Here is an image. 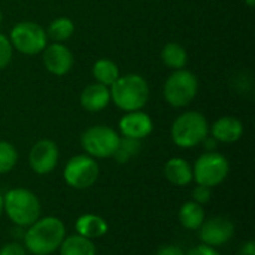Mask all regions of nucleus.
Wrapping results in <instances>:
<instances>
[{
    "mask_svg": "<svg viewBox=\"0 0 255 255\" xmlns=\"http://www.w3.org/2000/svg\"><path fill=\"white\" fill-rule=\"evenodd\" d=\"M66 226L57 217H40L28 226L22 236L24 248L33 255H51L66 238Z\"/></svg>",
    "mask_w": 255,
    "mask_h": 255,
    "instance_id": "obj_1",
    "label": "nucleus"
},
{
    "mask_svg": "<svg viewBox=\"0 0 255 255\" xmlns=\"http://www.w3.org/2000/svg\"><path fill=\"white\" fill-rule=\"evenodd\" d=\"M3 212L16 227L27 229L40 218L39 197L27 188H12L3 196Z\"/></svg>",
    "mask_w": 255,
    "mask_h": 255,
    "instance_id": "obj_2",
    "label": "nucleus"
},
{
    "mask_svg": "<svg viewBox=\"0 0 255 255\" xmlns=\"http://www.w3.org/2000/svg\"><path fill=\"white\" fill-rule=\"evenodd\" d=\"M109 91L114 103L126 112L140 111L149 99L148 82L145 78L134 73L120 76L111 85Z\"/></svg>",
    "mask_w": 255,
    "mask_h": 255,
    "instance_id": "obj_3",
    "label": "nucleus"
},
{
    "mask_svg": "<svg viewBox=\"0 0 255 255\" xmlns=\"http://www.w3.org/2000/svg\"><path fill=\"white\" fill-rule=\"evenodd\" d=\"M172 140L179 148H194L203 142L209 134L208 120L203 114L196 111H188L179 115L172 124Z\"/></svg>",
    "mask_w": 255,
    "mask_h": 255,
    "instance_id": "obj_4",
    "label": "nucleus"
},
{
    "mask_svg": "<svg viewBox=\"0 0 255 255\" xmlns=\"http://www.w3.org/2000/svg\"><path fill=\"white\" fill-rule=\"evenodd\" d=\"M229 173V160L215 151H206L196 160L193 166V181H196L197 185H205L208 188H214L223 184Z\"/></svg>",
    "mask_w": 255,
    "mask_h": 255,
    "instance_id": "obj_5",
    "label": "nucleus"
},
{
    "mask_svg": "<svg viewBox=\"0 0 255 255\" xmlns=\"http://www.w3.org/2000/svg\"><path fill=\"white\" fill-rule=\"evenodd\" d=\"M100 176V166L96 158L88 154L73 155L64 166V182L75 190H87L93 187Z\"/></svg>",
    "mask_w": 255,
    "mask_h": 255,
    "instance_id": "obj_6",
    "label": "nucleus"
},
{
    "mask_svg": "<svg viewBox=\"0 0 255 255\" xmlns=\"http://www.w3.org/2000/svg\"><path fill=\"white\" fill-rule=\"evenodd\" d=\"M199 90V81L194 73L185 69L175 70L164 84V99L173 108L188 106Z\"/></svg>",
    "mask_w": 255,
    "mask_h": 255,
    "instance_id": "obj_7",
    "label": "nucleus"
},
{
    "mask_svg": "<svg viewBox=\"0 0 255 255\" xmlns=\"http://www.w3.org/2000/svg\"><path fill=\"white\" fill-rule=\"evenodd\" d=\"M120 142V134L108 126H93L81 136V145L93 158H109Z\"/></svg>",
    "mask_w": 255,
    "mask_h": 255,
    "instance_id": "obj_8",
    "label": "nucleus"
},
{
    "mask_svg": "<svg viewBox=\"0 0 255 255\" xmlns=\"http://www.w3.org/2000/svg\"><path fill=\"white\" fill-rule=\"evenodd\" d=\"M10 43L12 48L25 55H36L42 52L46 46V31L36 22L22 21L18 22L10 30Z\"/></svg>",
    "mask_w": 255,
    "mask_h": 255,
    "instance_id": "obj_9",
    "label": "nucleus"
},
{
    "mask_svg": "<svg viewBox=\"0 0 255 255\" xmlns=\"http://www.w3.org/2000/svg\"><path fill=\"white\" fill-rule=\"evenodd\" d=\"M235 236V224L226 217H211L203 221L199 229V238L202 244L220 248L227 245Z\"/></svg>",
    "mask_w": 255,
    "mask_h": 255,
    "instance_id": "obj_10",
    "label": "nucleus"
},
{
    "mask_svg": "<svg viewBox=\"0 0 255 255\" xmlns=\"http://www.w3.org/2000/svg\"><path fill=\"white\" fill-rule=\"evenodd\" d=\"M58 158L60 152L55 142H52L51 139H40L30 149L28 164L36 175L43 176L51 173L57 167Z\"/></svg>",
    "mask_w": 255,
    "mask_h": 255,
    "instance_id": "obj_11",
    "label": "nucleus"
},
{
    "mask_svg": "<svg viewBox=\"0 0 255 255\" xmlns=\"http://www.w3.org/2000/svg\"><path fill=\"white\" fill-rule=\"evenodd\" d=\"M42 52H43L42 55L43 64L49 73L63 76L70 72L73 66V54L70 52L69 48L55 42V43L46 45Z\"/></svg>",
    "mask_w": 255,
    "mask_h": 255,
    "instance_id": "obj_12",
    "label": "nucleus"
},
{
    "mask_svg": "<svg viewBox=\"0 0 255 255\" xmlns=\"http://www.w3.org/2000/svg\"><path fill=\"white\" fill-rule=\"evenodd\" d=\"M152 128H154V124H152L151 117L142 111L127 112L120 120V131L124 137L142 140L143 137L151 134Z\"/></svg>",
    "mask_w": 255,
    "mask_h": 255,
    "instance_id": "obj_13",
    "label": "nucleus"
},
{
    "mask_svg": "<svg viewBox=\"0 0 255 255\" xmlns=\"http://www.w3.org/2000/svg\"><path fill=\"white\" fill-rule=\"evenodd\" d=\"M211 133L217 142L235 143L244 134V124L236 117H223L214 123Z\"/></svg>",
    "mask_w": 255,
    "mask_h": 255,
    "instance_id": "obj_14",
    "label": "nucleus"
},
{
    "mask_svg": "<svg viewBox=\"0 0 255 255\" xmlns=\"http://www.w3.org/2000/svg\"><path fill=\"white\" fill-rule=\"evenodd\" d=\"M109 102H111L109 87L102 85L99 82L85 87L84 91L81 93V105L88 112H100L109 105Z\"/></svg>",
    "mask_w": 255,
    "mask_h": 255,
    "instance_id": "obj_15",
    "label": "nucleus"
},
{
    "mask_svg": "<svg viewBox=\"0 0 255 255\" xmlns=\"http://www.w3.org/2000/svg\"><path fill=\"white\" fill-rule=\"evenodd\" d=\"M164 176L175 187H187L193 182V166L181 157H173L164 164Z\"/></svg>",
    "mask_w": 255,
    "mask_h": 255,
    "instance_id": "obj_16",
    "label": "nucleus"
},
{
    "mask_svg": "<svg viewBox=\"0 0 255 255\" xmlns=\"http://www.w3.org/2000/svg\"><path fill=\"white\" fill-rule=\"evenodd\" d=\"M75 230H76V235H81V236H84L87 239L94 241V239L103 238L108 233L109 226H108L106 220L102 218L100 215L84 214L76 220Z\"/></svg>",
    "mask_w": 255,
    "mask_h": 255,
    "instance_id": "obj_17",
    "label": "nucleus"
},
{
    "mask_svg": "<svg viewBox=\"0 0 255 255\" xmlns=\"http://www.w3.org/2000/svg\"><path fill=\"white\" fill-rule=\"evenodd\" d=\"M178 218H179V223L184 229L196 232L200 229V226L206 220V212H205L203 205H199V203L191 200V202H185L179 208Z\"/></svg>",
    "mask_w": 255,
    "mask_h": 255,
    "instance_id": "obj_18",
    "label": "nucleus"
},
{
    "mask_svg": "<svg viewBox=\"0 0 255 255\" xmlns=\"http://www.w3.org/2000/svg\"><path fill=\"white\" fill-rule=\"evenodd\" d=\"M58 251L60 255H97L96 244L91 239H87L76 233L66 236Z\"/></svg>",
    "mask_w": 255,
    "mask_h": 255,
    "instance_id": "obj_19",
    "label": "nucleus"
},
{
    "mask_svg": "<svg viewBox=\"0 0 255 255\" xmlns=\"http://www.w3.org/2000/svg\"><path fill=\"white\" fill-rule=\"evenodd\" d=\"M93 75L99 84L111 87L120 78V69L112 60L100 58L93 66Z\"/></svg>",
    "mask_w": 255,
    "mask_h": 255,
    "instance_id": "obj_20",
    "label": "nucleus"
},
{
    "mask_svg": "<svg viewBox=\"0 0 255 255\" xmlns=\"http://www.w3.org/2000/svg\"><path fill=\"white\" fill-rule=\"evenodd\" d=\"M161 60L167 67L179 70V69H184V66L187 64L188 54L182 45L170 42L164 45V48L161 49Z\"/></svg>",
    "mask_w": 255,
    "mask_h": 255,
    "instance_id": "obj_21",
    "label": "nucleus"
},
{
    "mask_svg": "<svg viewBox=\"0 0 255 255\" xmlns=\"http://www.w3.org/2000/svg\"><path fill=\"white\" fill-rule=\"evenodd\" d=\"M75 31V25H73V21L70 18H66V16H60V18H55L54 21H51V24L48 25V30H46V36H49L52 40L55 42H64L67 40Z\"/></svg>",
    "mask_w": 255,
    "mask_h": 255,
    "instance_id": "obj_22",
    "label": "nucleus"
},
{
    "mask_svg": "<svg viewBox=\"0 0 255 255\" xmlns=\"http://www.w3.org/2000/svg\"><path fill=\"white\" fill-rule=\"evenodd\" d=\"M140 152V140L137 139H130V137H120L118 146L114 152V158L120 164L128 163L133 157H136Z\"/></svg>",
    "mask_w": 255,
    "mask_h": 255,
    "instance_id": "obj_23",
    "label": "nucleus"
},
{
    "mask_svg": "<svg viewBox=\"0 0 255 255\" xmlns=\"http://www.w3.org/2000/svg\"><path fill=\"white\" fill-rule=\"evenodd\" d=\"M18 161V152L15 146L6 140H0V175L9 173Z\"/></svg>",
    "mask_w": 255,
    "mask_h": 255,
    "instance_id": "obj_24",
    "label": "nucleus"
},
{
    "mask_svg": "<svg viewBox=\"0 0 255 255\" xmlns=\"http://www.w3.org/2000/svg\"><path fill=\"white\" fill-rule=\"evenodd\" d=\"M12 43L10 40L4 36V34H0V69L6 67L10 60H12Z\"/></svg>",
    "mask_w": 255,
    "mask_h": 255,
    "instance_id": "obj_25",
    "label": "nucleus"
},
{
    "mask_svg": "<svg viewBox=\"0 0 255 255\" xmlns=\"http://www.w3.org/2000/svg\"><path fill=\"white\" fill-rule=\"evenodd\" d=\"M212 188H208L205 185H197L194 190H193V202L199 203V205H205L211 200V196H212Z\"/></svg>",
    "mask_w": 255,
    "mask_h": 255,
    "instance_id": "obj_26",
    "label": "nucleus"
},
{
    "mask_svg": "<svg viewBox=\"0 0 255 255\" xmlns=\"http://www.w3.org/2000/svg\"><path fill=\"white\" fill-rule=\"evenodd\" d=\"M0 255H27V250L24 248L22 244L13 241V242L4 244L0 248Z\"/></svg>",
    "mask_w": 255,
    "mask_h": 255,
    "instance_id": "obj_27",
    "label": "nucleus"
},
{
    "mask_svg": "<svg viewBox=\"0 0 255 255\" xmlns=\"http://www.w3.org/2000/svg\"><path fill=\"white\" fill-rule=\"evenodd\" d=\"M185 255H221L218 253L217 248H212V247H208L205 244L202 245H197L194 248H191L188 253H185Z\"/></svg>",
    "mask_w": 255,
    "mask_h": 255,
    "instance_id": "obj_28",
    "label": "nucleus"
},
{
    "mask_svg": "<svg viewBox=\"0 0 255 255\" xmlns=\"http://www.w3.org/2000/svg\"><path fill=\"white\" fill-rule=\"evenodd\" d=\"M155 255H185V251L178 245H164L155 253Z\"/></svg>",
    "mask_w": 255,
    "mask_h": 255,
    "instance_id": "obj_29",
    "label": "nucleus"
},
{
    "mask_svg": "<svg viewBox=\"0 0 255 255\" xmlns=\"http://www.w3.org/2000/svg\"><path fill=\"white\" fill-rule=\"evenodd\" d=\"M239 255H255V242L254 241H248L244 244V247L241 248Z\"/></svg>",
    "mask_w": 255,
    "mask_h": 255,
    "instance_id": "obj_30",
    "label": "nucleus"
},
{
    "mask_svg": "<svg viewBox=\"0 0 255 255\" xmlns=\"http://www.w3.org/2000/svg\"><path fill=\"white\" fill-rule=\"evenodd\" d=\"M202 143H203V146H205L206 151H214V149L217 148V143H218V142H217L212 136H206V137L203 139Z\"/></svg>",
    "mask_w": 255,
    "mask_h": 255,
    "instance_id": "obj_31",
    "label": "nucleus"
},
{
    "mask_svg": "<svg viewBox=\"0 0 255 255\" xmlns=\"http://www.w3.org/2000/svg\"><path fill=\"white\" fill-rule=\"evenodd\" d=\"M3 215V194L0 193V217Z\"/></svg>",
    "mask_w": 255,
    "mask_h": 255,
    "instance_id": "obj_32",
    "label": "nucleus"
},
{
    "mask_svg": "<svg viewBox=\"0 0 255 255\" xmlns=\"http://www.w3.org/2000/svg\"><path fill=\"white\" fill-rule=\"evenodd\" d=\"M245 3H247L248 6H251V7H253V6L255 4V0H245Z\"/></svg>",
    "mask_w": 255,
    "mask_h": 255,
    "instance_id": "obj_33",
    "label": "nucleus"
},
{
    "mask_svg": "<svg viewBox=\"0 0 255 255\" xmlns=\"http://www.w3.org/2000/svg\"><path fill=\"white\" fill-rule=\"evenodd\" d=\"M0 24H1V12H0Z\"/></svg>",
    "mask_w": 255,
    "mask_h": 255,
    "instance_id": "obj_34",
    "label": "nucleus"
}]
</instances>
